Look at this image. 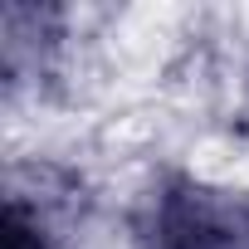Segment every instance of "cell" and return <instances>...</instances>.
<instances>
[{
    "instance_id": "cell-1",
    "label": "cell",
    "mask_w": 249,
    "mask_h": 249,
    "mask_svg": "<svg viewBox=\"0 0 249 249\" xmlns=\"http://www.w3.org/2000/svg\"><path fill=\"white\" fill-rule=\"evenodd\" d=\"M142 249H249V196L166 181L147 200Z\"/></svg>"
}]
</instances>
